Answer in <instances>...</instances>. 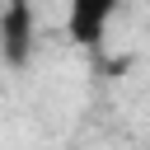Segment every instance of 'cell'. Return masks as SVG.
Masks as SVG:
<instances>
[{"label": "cell", "instance_id": "cell-1", "mask_svg": "<svg viewBox=\"0 0 150 150\" xmlns=\"http://www.w3.org/2000/svg\"><path fill=\"white\" fill-rule=\"evenodd\" d=\"M33 38H38V23H33L28 0H5V9H0V56L9 66H28Z\"/></svg>", "mask_w": 150, "mask_h": 150}, {"label": "cell", "instance_id": "cell-2", "mask_svg": "<svg viewBox=\"0 0 150 150\" xmlns=\"http://www.w3.org/2000/svg\"><path fill=\"white\" fill-rule=\"evenodd\" d=\"M122 0H66V33L80 47H98Z\"/></svg>", "mask_w": 150, "mask_h": 150}]
</instances>
